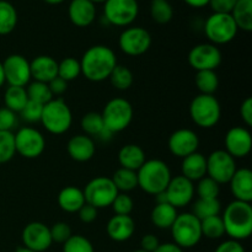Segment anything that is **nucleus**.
I'll return each instance as SVG.
<instances>
[{"label": "nucleus", "instance_id": "nucleus-60", "mask_svg": "<svg viewBox=\"0 0 252 252\" xmlns=\"http://www.w3.org/2000/svg\"><path fill=\"white\" fill-rule=\"evenodd\" d=\"M133 252H145L144 250H142V249H140V250H135V251H133Z\"/></svg>", "mask_w": 252, "mask_h": 252}, {"label": "nucleus", "instance_id": "nucleus-44", "mask_svg": "<svg viewBox=\"0 0 252 252\" xmlns=\"http://www.w3.org/2000/svg\"><path fill=\"white\" fill-rule=\"evenodd\" d=\"M111 207H112L116 216H130L133 208H134V202L129 194L120 192L115 201L112 202Z\"/></svg>", "mask_w": 252, "mask_h": 252}, {"label": "nucleus", "instance_id": "nucleus-26", "mask_svg": "<svg viewBox=\"0 0 252 252\" xmlns=\"http://www.w3.org/2000/svg\"><path fill=\"white\" fill-rule=\"evenodd\" d=\"M118 161L123 169L138 171L142 165L147 161L145 153L139 145L126 144L118 152Z\"/></svg>", "mask_w": 252, "mask_h": 252}, {"label": "nucleus", "instance_id": "nucleus-52", "mask_svg": "<svg viewBox=\"0 0 252 252\" xmlns=\"http://www.w3.org/2000/svg\"><path fill=\"white\" fill-rule=\"evenodd\" d=\"M48 86H49V90H51L52 95L61 96V95H63V94L66 91V89H68V83H66V81H64L63 79L59 78V76H57V78H54L53 80L49 81Z\"/></svg>", "mask_w": 252, "mask_h": 252}, {"label": "nucleus", "instance_id": "nucleus-9", "mask_svg": "<svg viewBox=\"0 0 252 252\" xmlns=\"http://www.w3.org/2000/svg\"><path fill=\"white\" fill-rule=\"evenodd\" d=\"M83 192L86 203L95 207L96 209L111 207L112 202L120 193L111 177L105 176L95 177L91 180Z\"/></svg>", "mask_w": 252, "mask_h": 252}, {"label": "nucleus", "instance_id": "nucleus-1", "mask_svg": "<svg viewBox=\"0 0 252 252\" xmlns=\"http://www.w3.org/2000/svg\"><path fill=\"white\" fill-rule=\"evenodd\" d=\"M117 64V57L110 47L96 44L81 57V74L93 83H101L110 78Z\"/></svg>", "mask_w": 252, "mask_h": 252}, {"label": "nucleus", "instance_id": "nucleus-46", "mask_svg": "<svg viewBox=\"0 0 252 252\" xmlns=\"http://www.w3.org/2000/svg\"><path fill=\"white\" fill-rule=\"evenodd\" d=\"M49 230H51V236L53 243L64 244L73 235L70 225L65 223V221H58V223L53 224L52 228H49Z\"/></svg>", "mask_w": 252, "mask_h": 252}, {"label": "nucleus", "instance_id": "nucleus-17", "mask_svg": "<svg viewBox=\"0 0 252 252\" xmlns=\"http://www.w3.org/2000/svg\"><path fill=\"white\" fill-rule=\"evenodd\" d=\"M167 202L175 208H184L192 202L194 196L193 182L187 180L182 175L172 177L165 189Z\"/></svg>", "mask_w": 252, "mask_h": 252}, {"label": "nucleus", "instance_id": "nucleus-15", "mask_svg": "<svg viewBox=\"0 0 252 252\" xmlns=\"http://www.w3.org/2000/svg\"><path fill=\"white\" fill-rule=\"evenodd\" d=\"M5 81L9 86L26 88L31 81V66L30 62L21 54H11L2 62Z\"/></svg>", "mask_w": 252, "mask_h": 252}, {"label": "nucleus", "instance_id": "nucleus-22", "mask_svg": "<svg viewBox=\"0 0 252 252\" xmlns=\"http://www.w3.org/2000/svg\"><path fill=\"white\" fill-rule=\"evenodd\" d=\"M230 191L236 201L248 202L252 201V171L250 169H238L229 181Z\"/></svg>", "mask_w": 252, "mask_h": 252}, {"label": "nucleus", "instance_id": "nucleus-37", "mask_svg": "<svg viewBox=\"0 0 252 252\" xmlns=\"http://www.w3.org/2000/svg\"><path fill=\"white\" fill-rule=\"evenodd\" d=\"M201 230L202 236L212 240H217L225 235V228L220 216H213L201 220Z\"/></svg>", "mask_w": 252, "mask_h": 252}, {"label": "nucleus", "instance_id": "nucleus-23", "mask_svg": "<svg viewBox=\"0 0 252 252\" xmlns=\"http://www.w3.org/2000/svg\"><path fill=\"white\" fill-rule=\"evenodd\" d=\"M31 78L34 81L47 83L58 76V62L51 56H38L30 62Z\"/></svg>", "mask_w": 252, "mask_h": 252}, {"label": "nucleus", "instance_id": "nucleus-4", "mask_svg": "<svg viewBox=\"0 0 252 252\" xmlns=\"http://www.w3.org/2000/svg\"><path fill=\"white\" fill-rule=\"evenodd\" d=\"M41 122L52 134H64L71 127L73 113L63 98H52L48 103L43 105Z\"/></svg>", "mask_w": 252, "mask_h": 252}, {"label": "nucleus", "instance_id": "nucleus-54", "mask_svg": "<svg viewBox=\"0 0 252 252\" xmlns=\"http://www.w3.org/2000/svg\"><path fill=\"white\" fill-rule=\"evenodd\" d=\"M154 252H184V250L175 243H165L160 244Z\"/></svg>", "mask_w": 252, "mask_h": 252}, {"label": "nucleus", "instance_id": "nucleus-12", "mask_svg": "<svg viewBox=\"0 0 252 252\" xmlns=\"http://www.w3.org/2000/svg\"><path fill=\"white\" fill-rule=\"evenodd\" d=\"M17 154L26 159H36L46 149V139L38 129L31 127L20 128L15 134Z\"/></svg>", "mask_w": 252, "mask_h": 252}, {"label": "nucleus", "instance_id": "nucleus-14", "mask_svg": "<svg viewBox=\"0 0 252 252\" xmlns=\"http://www.w3.org/2000/svg\"><path fill=\"white\" fill-rule=\"evenodd\" d=\"M223 61L220 49L212 43H199L189 53V63L196 71L216 70Z\"/></svg>", "mask_w": 252, "mask_h": 252}, {"label": "nucleus", "instance_id": "nucleus-30", "mask_svg": "<svg viewBox=\"0 0 252 252\" xmlns=\"http://www.w3.org/2000/svg\"><path fill=\"white\" fill-rule=\"evenodd\" d=\"M17 11L11 2L0 0V36L9 34L16 29Z\"/></svg>", "mask_w": 252, "mask_h": 252}, {"label": "nucleus", "instance_id": "nucleus-58", "mask_svg": "<svg viewBox=\"0 0 252 252\" xmlns=\"http://www.w3.org/2000/svg\"><path fill=\"white\" fill-rule=\"evenodd\" d=\"M15 252H34V251L30 250V249H26V248H19Z\"/></svg>", "mask_w": 252, "mask_h": 252}, {"label": "nucleus", "instance_id": "nucleus-38", "mask_svg": "<svg viewBox=\"0 0 252 252\" xmlns=\"http://www.w3.org/2000/svg\"><path fill=\"white\" fill-rule=\"evenodd\" d=\"M80 126L84 133L89 137H98L105 129L102 116L97 112H89L84 115L81 118Z\"/></svg>", "mask_w": 252, "mask_h": 252}, {"label": "nucleus", "instance_id": "nucleus-25", "mask_svg": "<svg viewBox=\"0 0 252 252\" xmlns=\"http://www.w3.org/2000/svg\"><path fill=\"white\" fill-rule=\"evenodd\" d=\"M181 171L182 176L186 177L189 181H199L204 176H207V158L198 152L184 158Z\"/></svg>", "mask_w": 252, "mask_h": 252}, {"label": "nucleus", "instance_id": "nucleus-43", "mask_svg": "<svg viewBox=\"0 0 252 252\" xmlns=\"http://www.w3.org/2000/svg\"><path fill=\"white\" fill-rule=\"evenodd\" d=\"M63 252H95V249L85 236L71 235L63 244Z\"/></svg>", "mask_w": 252, "mask_h": 252}, {"label": "nucleus", "instance_id": "nucleus-56", "mask_svg": "<svg viewBox=\"0 0 252 252\" xmlns=\"http://www.w3.org/2000/svg\"><path fill=\"white\" fill-rule=\"evenodd\" d=\"M5 84V75H4V69H2V63L0 62V88Z\"/></svg>", "mask_w": 252, "mask_h": 252}, {"label": "nucleus", "instance_id": "nucleus-51", "mask_svg": "<svg viewBox=\"0 0 252 252\" xmlns=\"http://www.w3.org/2000/svg\"><path fill=\"white\" fill-rule=\"evenodd\" d=\"M240 116L248 127L252 126V98L248 97L243 101L240 106Z\"/></svg>", "mask_w": 252, "mask_h": 252}, {"label": "nucleus", "instance_id": "nucleus-24", "mask_svg": "<svg viewBox=\"0 0 252 252\" xmlns=\"http://www.w3.org/2000/svg\"><path fill=\"white\" fill-rule=\"evenodd\" d=\"M107 235L116 243H123L132 238L135 223L130 216H113L107 223Z\"/></svg>", "mask_w": 252, "mask_h": 252}, {"label": "nucleus", "instance_id": "nucleus-28", "mask_svg": "<svg viewBox=\"0 0 252 252\" xmlns=\"http://www.w3.org/2000/svg\"><path fill=\"white\" fill-rule=\"evenodd\" d=\"M177 216V209L170 203H157L150 214V219L157 228L170 229L176 220Z\"/></svg>", "mask_w": 252, "mask_h": 252}, {"label": "nucleus", "instance_id": "nucleus-10", "mask_svg": "<svg viewBox=\"0 0 252 252\" xmlns=\"http://www.w3.org/2000/svg\"><path fill=\"white\" fill-rule=\"evenodd\" d=\"M103 4V16L106 21L113 26H129L139 14V4L137 0H106Z\"/></svg>", "mask_w": 252, "mask_h": 252}, {"label": "nucleus", "instance_id": "nucleus-34", "mask_svg": "<svg viewBox=\"0 0 252 252\" xmlns=\"http://www.w3.org/2000/svg\"><path fill=\"white\" fill-rule=\"evenodd\" d=\"M221 211V204L218 198H198L193 204L192 214L199 220L213 216H219Z\"/></svg>", "mask_w": 252, "mask_h": 252}, {"label": "nucleus", "instance_id": "nucleus-41", "mask_svg": "<svg viewBox=\"0 0 252 252\" xmlns=\"http://www.w3.org/2000/svg\"><path fill=\"white\" fill-rule=\"evenodd\" d=\"M16 154L15 134L12 132L0 130V164H6Z\"/></svg>", "mask_w": 252, "mask_h": 252}, {"label": "nucleus", "instance_id": "nucleus-20", "mask_svg": "<svg viewBox=\"0 0 252 252\" xmlns=\"http://www.w3.org/2000/svg\"><path fill=\"white\" fill-rule=\"evenodd\" d=\"M71 24L78 27H88L95 21L96 6L90 0H71L68 7Z\"/></svg>", "mask_w": 252, "mask_h": 252}, {"label": "nucleus", "instance_id": "nucleus-42", "mask_svg": "<svg viewBox=\"0 0 252 252\" xmlns=\"http://www.w3.org/2000/svg\"><path fill=\"white\" fill-rule=\"evenodd\" d=\"M197 186L194 187V192H197L198 198H218L220 193V185L208 176H204L199 181H197Z\"/></svg>", "mask_w": 252, "mask_h": 252}, {"label": "nucleus", "instance_id": "nucleus-45", "mask_svg": "<svg viewBox=\"0 0 252 252\" xmlns=\"http://www.w3.org/2000/svg\"><path fill=\"white\" fill-rule=\"evenodd\" d=\"M42 111H43V105L29 100V102H27L26 106L22 108L20 115H21V117L24 118L25 121H27V122L30 123L41 122Z\"/></svg>", "mask_w": 252, "mask_h": 252}, {"label": "nucleus", "instance_id": "nucleus-33", "mask_svg": "<svg viewBox=\"0 0 252 252\" xmlns=\"http://www.w3.org/2000/svg\"><path fill=\"white\" fill-rule=\"evenodd\" d=\"M111 180H112V182L115 184L118 192H122V193H127V192L133 191V189L138 187L137 171L123 169V167H120V169L113 174Z\"/></svg>", "mask_w": 252, "mask_h": 252}, {"label": "nucleus", "instance_id": "nucleus-32", "mask_svg": "<svg viewBox=\"0 0 252 252\" xmlns=\"http://www.w3.org/2000/svg\"><path fill=\"white\" fill-rule=\"evenodd\" d=\"M194 84L203 95H214L219 88V78L216 70H201L196 73Z\"/></svg>", "mask_w": 252, "mask_h": 252}, {"label": "nucleus", "instance_id": "nucleus-53", "mask_svg": "<svg viewBox=\"0 0 252 252\" xmlns=\"http://www.w3.org/2000/svg\"><path fill=\"white\" fill-rule=\"evenodd\" d=\"M159 245V239L155 235H153V234H147V235L143 236L142 240H140L142 250H144L145 252H154Z\"/></svg>", "mask_w": 252, "mask_h": 252}, {"label": "nucleus", "instance_id": "nucleus-35", "mask_svg": "<svg viewBox=\"0 0 252 252\" xmlns=\"http://www.w3.org/2000/svg\"><path fill=\"white\" fill-rule=\"evenodd\" d=\"M150 16L157 24H169L174 17V7L169 0H152Z\"/></svg>", "mask_w": 252, "mask_h": 252}, {"label": "nucleus", "instance_id": "nucleus-19", "mask_svg": "<svg viewBox=\"0 0 252 252\" xmlns=\"http://www.w3.org/2000/svg\"><path fill=\"white\" fill-rule=\"evenodd\" d=\"M225 152L234 159H241L250 154L252 149V137L248 128L233 127L226 132Z\"/></svg>", "mask_w": 252, "mask_h": 252}, {"label": "nucleus", "instance_id": "nucleus-40", "mask_svg": "<svg viewBox=\"0 0 252 252\" xmlns=\"http://www.w3.org/2000/svg\"><path fill=\"white\" fill-rule=\"evenodd\" d=\"M81 74V66L80 61L73 58V57H68L64 58L58 63V76L63 79L64 81L69 83V81L75 80L79 78Z\"/></svg>", "mask_w": 252, "mask_h": 252}, {"label": "nucleus", "instance_id": "nucleus-39", "mask_svg": "<svg viewBox=\"0 0 252 252\" xmlns=\"http://www.w3.org/2000/svg\"><path fill=\"white\" fill-rule=\"evenodd\" d=\"M26 93L30 101H34V102L41 103V105H46L53 98L48 84L41 83V81L30 83L26 88Z\"/></svg>", "mask_w": 252, "mask_h": 252}, {"label": "nucleus", "instance_id": "nucleus-27", "mask_svg": "<svg viewBox=\"0 0 252 252\" xmlns=\"http://www.w3.org/2000/svg\"><path fill=\"white\" fill-rule=\"evenodd\" d=\"M83 189L75 186L64 187L58 194V204L62 211L66 213H78L79 209L85 204Z\"/></svg>", "mask_w": 252, "mask_h": 252}, {"label": "nucleus", "instance_id": "nucleus-49", "mask_svg": "<svg viewBox=\"0 0 252 252\" xmlns=\"http://www.w3.org/2000/svg\"><path fill=\"white\" fill-rule=\"evenodd\" d=\"M78 214L79 218H80V220L83 221V223L90 224L93 223V221H95L96 218H97V209H96L95 207L90 206V204L85 203L80 209H79Z\"/></svg>", "mask_w": 252, "mask_h": 252}, {"label": "nucleus", "instance_id": "nucleus-2", "mask_svg": "<svg viewBox=\"0 0 252 252\" xmlns=\"http://www.w3.org/2000/svg\"><path fill=\"white\" fill-rule=\"evenodd\" d=\"M225 234L233 240H245L252 233L251 203L234 199L224 209L223 217Z\"/></svg>", "mask_w": 252, "mask_h": 252}, {"label": "nucleus", "instance_id": "nucleus-3", "mask_svg": "<svg viewBox=\"0 0 252 252\" xmlns=\"http://www.w3.org/2000/svg\"><path fill=\"white\" fill-rule=\"evenodd\" d=\"M137 177L138 187L152 196L164 192L172 179L170 167L159 159L147 160L137 171Z\"/></svg>", "mask_w": 252, "mask_h": 252}, {"label": "nucleus", "instance_id": "nucleus-13", "mask_svg": "<svg viewBox=\"0 0 252 252\" xmlns=\"http://www.w3.org/2000/svg\"><path fill=\"white\" fill-rule=\"evenodd\" d=\"M236 170L235 159L225 150H214L207 158V175L219 185L229 184Z\"/></svg>", "mask_w": 252, "mask_h": 252}, {"label": "nucleus", "instance_id": "nucleus-6", "mask_svg": "<svg viewBox=\"0 0 252 252\" xmlns=\"http://www.w3.org/2000/svg\"><path fill=\"white\" fill-rule=\"evenodd\" d=\"M170 229H171L174 243L182 250L193 248L203 238L201 220L192 213L179 214Z\"/></svg>", "mask_w": 252, "mask_h": 252}, {"label": "nucleus", "instance_id": "nucleus-31", "mask_svg": "<svg viewBox=\"0 0 252 252\" xmlns=\"http://www.w3.org/2000/svg\"><path fill=\"white\" fill-rule=\"evenodd\" d=\"M5 107L11 110L12 112L20 113L22 108L29 102L26 88L21 86H9L4 94Z\"/></svg>", "mask_w": 252, "mask_h": 252}, {"label": "nucleus", "instance_id": "nucleus-7", "mask_svg": "<svg viewBox=\"0 0 252 252\" xmlns=\"http://www.w3.org/2000/svg\"><path fill=\"white\" fill-rule=\"evenodd\" d=\"M102 120L105 128L111 133H120L129 127L133 120V107L126 98L115 97L106 103Z\"/></svg>", "mask_w": 252, "mask_h": 252}, {"label": "nucleus", "instance_id": "nucleus-57", "mask_svg": "<svg viewBox=\"0 0 252 252\" xmlns=\"http://www.w3.org/2000/svg\"><path fill=\"white\" fill-rule=\"evenodd\" d=\"M43 1L47 2V4H49V5H58V4H62L64 0H43Z\"/></svg>", "mask_w": 252, "mask_h": 252}, {"label": "nucleus", "instance_id": "nucleus-29", "mask_svg": "<svg viewBox=\"0 0 252 252\" xmlns=\"http://www.w3.org/2000/svg\"><path fill=\"white\" fill-rule=\"evenodd\" d=\"M230 15L239 30L252 31V0H238Z\"/></svg>", "mask_w": 252, "mask_h": 252}, {"label": "nucleus", "instance_id": "nucleus-47", "mask_svg": "<svg viewBox=\"0 0 252 252\" xmlns=\"http://www.w3.org/2000/svg\"><path fill=\"white\" fill-rule=\"evenodd\" d=\"M17 125L16 113L6 107H0V130L12 132Z\"/></svg>", "mask_w": 252, "mask_h": 252}, {"label": "nucleus", "instance_id": "nucleus-36", "mask_svg": "<svg viewBox=\"0 0 252 252\" xmlns=\"http://www.w3.org/2000/svg\"><path fill=\"white\" fill-rule=\"evenodd\" d=\"M108 79L111 81V85L120 91L128 90L134 81V76H133L130 69L126 65H121V64L116 65Z\"/></svg>", "mask_w": 252, "mask_h": 252}, {"label": "nucleus", "instance_id": "nucleus-55", "mask_svg": "<svg viewBox=\"0 0 252 252\" xmlns=\"http://www.w3.org/2000/svg\"><path fill=\"white\" fill-rule=\"evenodd\" d=\"M189 6L196 7V9H199V7H204L209 4V0H184Z\"/></svg>", "mask_w": 252, "mask_h": 252}, {"label": "nucleus", "instance_id": "nucleus-8", "mask_svg": "<svg viewBox=\"0 0 252 252\" xmlns=\"http://www.w3.org/2000/svg\"><path fill=\"white\" fill-rule=\"evenodd\" d=\"M238 26L230 14L213 12L204 22V33L209 43L214 46L231 42L238 34Z\"/></svg>", "mask_w": 252, "mask_h": 252}, {"label": "nucleus", "instance_id": "nucleus-18", "mask_svg": "<svg viewBox=\"0 0 252 252\" xmlns=\"http://www.w3.org/2000/svg\"><path fill=\"white\" fill-rule=\"evenodd\" d=\"M170 153L177 158L189 157L198 150L199 138L196 132L189 128H181L177 129L170 135L169 142H167Z\"/></svg>", "mask_w": 252, "mask_h": 252}, {"label": "nucleus", "instance_id": "nucleus-48", "mask_svg": "<svg viewBox=\"0 0 252 252\" xmlns=\"http://www.w3.org/2000/svg\"><path fill=\"white\" fill-rule=\"evenodd\" d=\"M238 0H209V6L217 14H231Z\"/></svg>", "mask_w": 252, "mask_h": 252}, {"label": "nucleus", "instance_id": "nucleus-59", "mask_svg": "<svg viewBox=\"0 0 252 252\" xmlns=\"http://www.w3.org/2000/svg\"><path fill=\"white\" fill-rule=\"evenodd\" d=\"M90 1H93L94 4H98V2H105L106 0H90Z\"/></svg>", "mask_w": 252, "mask_h": 252}, {"label": "nucleus", "instance_id": "nucleus-50", "mask_svg": "<svg viewBox=\"0 0 252 252\" xmlns=\"http://www.w3.org/2000/svg\"><path fill=\"white\" fill-rule=\"evenodd\" d=\"M214 252H246V251H245V248L241 245L240 241L229 239V240L223 241V243L216 249V251Z\"/></svg>", "mask_w": 252, "mask_h": 252}, {"label": "nucleus", "instance_id": "nucleus-11", "mask_svg": "<svg viewBox=\"0 0 252 252\" xmlns=\"http://www.w3.org/2000/svg\"><path fill=\"white\" fill-rule=\"evenodd\" d=\"M121 51L130 57H138L147 53L152 46V36L149 31L139 26L127 27L118 38Z\"/></svg>", "mask_w": 252, "mask_h": 252}, {"label": "nucleus", "instance_id": "nucleus-21", "mask_svg": "<svg viewBox=\"0 0 252 252\" xmlns=\"http://www.w3.org/2000/svg\"><path fill=\"white\" fill-rule=\"evenodd\" d=\"M66 149H68L69 157L78 162L89 161L93 159L96 153L93 138L86 134H78L71 137L66 145Z\"/></svg>", "mask_w": 252, "mask_h": 252}, {"label": "nucleus", "instance_id": "nucleus-5", "mask_svg": "<svg viewBox=\"0 0 252 252\" xmlns=\"http://www.w3.org/2000/svg\"><path fill=\"white\" fill-rule=\"evenodd\" d=\"M221 116V107L214 95L199 94L189 105V117L192 122L201 128H213L219 122Z\"/></svg>", "mask_w": 252, "mask_h": 252}, {"label": "nucleus", "instance_id": "nucleus-16", "mask_svg": "<svg viewBox=\"0 0 252 252\" xmlns=\"http://www.w3.org/2000/svg\"><path fill=\"white\" fill-rule=\"evenodd\" d=\"M22 243L24 248L30 249L34 252H44L53 244L51 230L46 224L41 221H32L27 224L22 230Z\"/></svg>", "mask_w": 252, "mask_h": 252}]
</instances>
